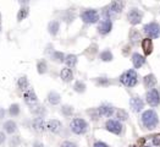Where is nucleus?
I'll return each mask as SVG.
<instances>
[{"mask_svg":"<svg viewBox=\"0 0 160 147\" xmlns=\"http://www.w3.org/2000/svg\"><path fill=\"white\" fill-rule=\"evenodd\" d=\"M141 121L143 124V126L146 129H155L159 124V118H158V114L154 111V110L149 109L146 110L143 114H142V118H141Z\"/></svg>","mask_w":160,"mask_h":147,"instance_id":"f257e3e1","label":"nucleus"},{"mask_svg":"<svg viewBox=\"0 0 160 147\" xmlns=\"http://www.w3.org/2000/svg\"><path fill=\"white\" fill-rule=\"evenodd\" d=\"M70 128L72 130V132H75L76 135H83L87 132L88 130V124L84 119H81V118H75L71 124H70Z\"/></svg>","mask_w":160,"mask_h":147,"instance_id":"f03ea898","label":"nucleus"},{"mask_svg":"<svg viewBox=\"0 0 160 147\" xmlns=\"http://www.w3.org/2000/svg\"><path fill=\"white\" fill-rule=\"evenodd\" d=\"M120 81L126 86V87H133L138 82V76L134 70H127L120 76Z\"/></svg>","mask_w":160,"mask_h":147,"instance_id":"7ed1b4c3","label":"nucleus"},{"mask_svg":"<svg viewBox=\"0 0 160 147\" xmlns=\"http://www.w3.org/2000/svg\"><path fill=\"white\" fill-rule=\"evenodd\" d=\"M143 32L148 36V38H159L160 37V25L157 22L147 23L143 27Z\"/></svg>","mask_w":160,"mask_h":147,"instance_id":"20e7f679","label":"nucleus"},{"mask_svg":"<svg viewBox=\"0 0 160 147\" xmlns=\"http://www.w3.org/2000/svg\"><path fill=\"white\" fill-rule=\"evenodd\" d=\"M124 6H125V2H122V1H121V2H120V1H113V2L110 4V6H109V10H106V11L104 12V15L106 16L105 19H110L111 16L120 14V12L122 11Z\"/></svg>","mask_w":160,"mask_h":147,"instance_id":"39448f33","label":"nucleus"},{"mask_svg":"<svg viewBox=\"0 0 160 147\" xmlns=\"http://www.w3.org/2000/svg\"><path fill=\"white\" fill-rule=\"evenodd\" d=\"M146 98L150 107H158L160 104V92L157 88H152L150 91H148Z\"/></svg>","mask_w":160,"mask_h":147,"instance_id":"423d86ee","label":"nucleus"},{"mask_svg":"<svg viewBox=\"0 0 160 147\" xmlns=\"http://www.w3.org/2000/svg\"><path fill=\"white\" fill-rule=\"evenodd\" d=\"M143 19V12L139 9H131L127 14V20L131 25H138Z\"/></svg>","mask_w":160,"mask_h":147,"instance_id":"0eeeda50","label":"nucleus"},{"mask_svg":"<svg viewBox=\"0 0 160 147\" xmlns=\"http://www.w3.org/2000/svg\"><path fill=\"white\" fill-rule=\"evenodd\" d=\"M81 19L84 23H96L99 20V14L96 10H86L81 14Z\"/></svg>","mask_w":160,"mask_h":147,"instance_id":"6e6552de","label":"nucleus"},{"mask_svg":"<svg viewBox=\"0 0 160 147\" xmlns=\"http://www.w3.org/2000/svg\"><path fill=\"white\" fill-rule=\"evenodd\" d=\"M105 128H106L108 131H110L113 134H116V135H120L121 131H122V125L117 120H108L106 124H105Z\"/></svg>","mask_w":160,"mask_h":147,"instance_id":"1a4fd4ad","label":"nucleus"},{"mask_svg":"<svg viewBox=\"0 0 160 147\" xmlns=\"http://www.w3.org/2000/svg\"><path fill=\"white\" fill-rule=\"evenodd\" d=\"M113 28V22L110 19H104L103 21H100V23L98 25V32L100 35H108Z\"/></svg>","mask_w":160,"mask_h":147,"instance_id":"9d476101","label":"nucleus"},{"mask_svg":"<svg viewBox=\"0 0 160 147\" xmlns=\"http://www.w3.org/2000/svg\"><path fill=\"white\" fill-rule=\"evenodd\" d=\"M129 106H131V108H132L133 111L138 113V111H141V110L143 109L144 102H143L142 98H139V97H132L131 101H129Z\"/></svg>","mask_w":160,"mask_h":147,"instance_id":"9b49d317","label":"nucleus"},{"mask_svg":"<svg viewBox=\"0 0 160 147\" xmlns=\"http://www.w3.org/2000/svg\"><path fill=\"white\" fill-rule=\"evenodd\" d=\"M61 128H63V124H61L59 120H56V119L49 120V121L47 123V129H48L50 132L56 134V132H59V131L61 130Z\"/></svg>","mask_w":160,"mask_h":147,"instance_id":"f8f14e48","label":"nucleus"},{"mask_svg":"<svg viewBox=\"0 0 160 147\" xmlns=\"http://www.w3.org/2000/svg\"><path fill=\"white\" fill-rule=\"evenodd\" d=\"M132 63H133V66H134L136 69H139L141 66L144 65L146 58H144L143 55H141L139 53H134V54L132 55Z\"/></svg>","mask_w":160,"mask_h":147,"instance_id":"ddd939ff","label":"nucleus"},{"mask_svg":"<svg viewBox=\"0 0 160 147\" xmlns=\"http://www.w3.org/2000/svg\"><path fill=\"white\" fill-rule=\"evenodd\" d=\"M33 128L35 131L38 132H43L45 129H47V123L44 121L43 118H35L33 120Z\"/></svg>","mask_w":160,"mask_h":147,"instance_id":"4468645a","label":"nucleus"},{"mask_svg":"<svg viewBox=\"0 0 160 147\" xmlns=\"http://www.w3.org/2000/svg\"><path fill=\"white\" fill-rule=\"evenodd\" d=\"M23 98H25V102L27 103V104H30V106H33V104H35L37 103V94H35V92L33 91V90H28L25 94H23Z\"/></svg>","mask_w":160,"mask_h":147,"instance_id":"2eb2a0df","label":"nucleus"},{"mask_svg":"<svg viewBox=\"0 0 160 147\" xmlns=\"http://www.w3.org/2000/svg\"><path fill=\"white\" fill-rule=\"evenodd\" d=\"M142 48H143V52H144L146 55L152 54V52H153V42H152V39H149V38L143 39L142 40Z\"/></svg>","mask_w":160,"mask_h":147,"instance_id":"dca6fc26","label":"nucleus"},{"mask_svg":"<svg viewBox=\"0 0 160 147\" xmlns=\"http://www.w3.org/2000/svg\"><path fill=\"white\" fill-rule=\"evenodd\" d=\"M98 113L100 115H104V116H111L114 114V108L109 104H103L98 108Z\"/></svg>","mask_w":160,"mask_h":147,"instance_id":"f3484780","label":"nucleus"},{"mask_svg":"<svg viewBox=\"0 0 160 147\" xmlns=\"http://www.w3.org/2000/svg\"><path fill=\"white\" fill-rule=\"evenodd\" d=\"M143 82H144V86L147 88H152V87H154L157 85V78H155V76L153 74H149V75H147L144 77Z\"/></svg>","mask_w":160,"mask_h":147,"instance_id":"a211bd4d","label":"nucleus"},{"mask_svg":"<svg viewBox=\"0 0 160 147\" xmlns=\"http://www.w3.org/2000/svg\"><path fill=\"white\" fill-rule=\"evenodd\" d=\"M4 130H5L7 134H14V132H16V130H17V125H16L15 121L7 120V121L4 123Z\"/></svg>","mask_w":160,"mask_h":147,"instance_id":"6ab92c4d","label":"nucleus"},{"mask_svg":"<svg viewBox=\"0 0 160 147\" xmlns=\"http://www.w3.org/2000/svg\"><path fill=\"white\" fill-rule=\"evenodd\" d=\"M60 101H61V97H60L59 93H56V92H50V93L48 94V102H49L50 104L56 106V104L60 103Z\"/></svg>","mask_w":160,"mask_h":147,"instance_id":"aec40b11","label":"nucleus"},{"mask_svg":"<svg viewBox=\"0 0 160 147\" xmlns=\"http://www.w3.org/2000/svg\"><path fill=\"white\" fill-rule=\"evenodd\" d=\"M60 77H61V80L65 81V82H70L73 78V74H72V71L68 68H64L61 70V73H60Z\"/></svg>","mask_w":160,"mask_h":147,"instance_id":"412c9836","label":"nucleus"},{"mask_svg":"<svg viewBox=\"0 0 160 147\" xmlns=\"http://www.w3.org/2000/svg\"><path fill=\"white\" fill-rule=\"evenodd\" d=\"M59 28H60V25H59L58 21H51L49 23V26H48V31H49V33L51 36H55L59 32Z\"/></svg>","mask_w":160,"mask_h":147,"instance_id":"4be33fe9","label":"nucleus"},{"mask_svg":"<svg viewBox=\"0 0 160 147\" xmlns=\"http://www.w3.org/2000/svg\"><path fill=\"white\" fill-rule=\"evenodd\" d=\"M28 12H30L28 6H22V7L20 9L18 14H17V21H18V22H21L22 20H25V19L28 16Z\"/></svg>","mask_w":160,"mask_h":147,"instance_id":"5701e85b","label":"nucleus"},{"mask_svg":"<svg viewBox=\"0 0 160 147\" xmlns=\"http://www.w3.org/2000/svg\"><path fill=\"white\" fill-rule=\"evenodd\" d=\"M65 63H66L67 68H75L76 64H77V57L73 55V54H70L65 58Z\"/></svg>","mask_w":160,"mask_h":147,"instance_id":"b1692460","label":"nucleus"},{"mask_svg":"<svg viewBox=\"0 0 160 147\" xmlns=\"http://www.w3.org/2000/svg\"><path fill=\"white\" fill-rule=\"evenodd\" d=\"M31 111H32L33 114H35V115H38V116H42L44 113H45V109H44V107H42V106H38V104H33L31 106Z\"/></svg>","mask_w":160,"mask_h":147,"instance_id":"393cba45","label":"nucleus"},{"mask_svg":"<svg viewBox=\"0 0 160 147\" xmlns=\"http://www.w3.org/2000/svg\"><path fill=\"white\" fill-rule=\"evenodd\" d=\"M17 86H18V88H20L21 91L27 90V88H28V80H27V77H26V76L20 77V78H18V82H17Z\"/></svg>","mask_w":160,"mask_h":147,"instance_id":"a878e982","label":"nucleus"},{"mask_svg":"<svg viewBox=\"0 0 160 147\" xmlns=\"http://www.w3.org/2000/svg\"><path fill=\"white\" fill-rule=\"evenodd\" d=\"M100 59L103 61H111L113 60V54L110 50H104L100 53Z\"/></svg>","mask_w":160,"mask_h":147,"instance_id":"bb28decb","label":"nucleus"},{"mask_svg":"<svg viewBox=\"0 0 160 147\" xmlns=\"http://www.w3.org/2000/svg\"><path fill=\"white\" fill-rule=\"evenodd\" d=\"M51 58H53V60H55L56 63H63L65 61V57L64 53H61V52H55L53 55H51Z\"/></svg>","mask_w":160,"mask_h":147,"instance_id":"cd10ccee","label":"nucleus"},{"mask_svg":"<svg viewBox=\"0 0 160 147\" xmlns=\"http://www.w3.org/2000/svg\"><path fill=\"white\" fill-rule=\"evenodd\" d=\"M73 88H75V91H76V92H78V93H83V92L86 91V85H84V82L77 81V82L75 83Z\"/></svg>","mask_w":160,"mask_h":147,"instance_id":"c85d7f7f","label":"nucleus"},{"mask_svg":"<svg viewBox=\"0 0 160 147\" xmlns=\"http://www.w3.org/2000/svg\"><path fill=\"white\" fill-rule=\"evenodd\" d=\"M37 69H38V73L39 74H45L47 73L48 66H47L45 60H40V61H38V64H37Z\"/></svg>","mask_w":160,"mask_h":147,"instance_id":"c756f323","label":"nucleus"},{"mask_svg":"<svg viewBox=\"0 0 160 147\" xmlns=\"http://www.w3.org/2000/svg\"><path fill=\"white\" fill-rule=\"evenodd\" d=\"M9 114L12 115V116L18 115V114H20V106L16 104V103L12 104V106H10V108H9Z\"/></svg>","mask_w":160,"mask_h":147,"instance_id":"7c9ffc66","label":"nucleus"},{"mask_svg":"<svg viewBox=\"0 0 160 147\" xmlns=\"http://www.w3.org/2000/svg\"><path fill=\"white\" fill-rule=\"evenodd\" d=\"M129 39H131L132 43H137V42H139V39H141V35H139L137 31H132L131 35H129Z\"/></svg>","mask_w":160,"mask_h":147,"instance_id":"2f4dec72","label":"nucleus"},{"mask_svg":"<svg viewBox=\"0 0 160 147\" xmlns=\"http://www.w3.org/2000/svg\"><path fill=\"white\" fill-rule=\"evenodd\" d=\"M61 113L64 114L65 116H70V115L73 113V108H72L71 106H64V107L61 108Z\"/></svg>","mask_w":160,"mask_h":147,"instance_id":"473e14b6","label":"nucleus"},{"mask_svg":"<svg viewBox=\"0 0 160 147\" xmlns=\"http://www.w3.org/2000/svg\"><path fill=\"white\" fill-rule=\"evenodd\" d=\"M117 118H119L120 120H127L128 115L125 110L120 109V110H117Z\"/></svg>","mask_w":160,"mask_h":147,"instance_id":"72a5a7b5","label":"nucleus"},{"mask_svg":"<svg viewBox=\"0 0 160 147\" xmlns=\"http://www.w3.org/2000/svg\"><path fill=\"white\" fill-rule=\"evenodd\" d=\"M18 144H20V139H18V136H14V137L10 140V147L18 146Z\"/></svg>","mask_w":160,"mask_h":147,"instance_id":"f704fd0d","label":"nucleus"},{"mask_svg":"<svg viewBox=\"0 0 160 147\" xmlns=\"http://www.w3.org/2000/svg\"><path fill=\"white\" fill-rule=\"evenodd\" d=\"M153 145H154V146H160V134L155 135V136L153 137Z\"/></svg>","mask_w":160,"mask_h":147,"instance_id":"c9c22d12","label":"nucleus"},{"mask_svg":"<svg viewBox=\"0 0 160 147\" xmlns=\"http://www.w3.org/2000/svg\"><path fill=\"white\" fill-rule=\"evenodd\" d=\"M61 147H77V145L71 142V141H65V142L61 144Z\"/></svg>","mask_w":160,"mask_h":147,"instance_id":"e433bc0d","label":"nucleus"},{"mask_svg":"<svg viewBox=\"0 0 160 147\" xmlns=\"http://www.w3.org/2000/svg\"><path fill=\"white\" fill-rule=\"evenodd\" d=\"M96 82H98L99 85H103V86H105V85H108V83H109V81H108L105 77H101V78H99Z\"/></svg>","mask_w":160,"mask_h":147,"instance_id":"4c0bfd02","label":"nucleus"},{"mask_svg":"<svg viewBox=\"0 0 160 147\" xmlns=\"http://www.w3.org/2000/svg\"><path fill=\"white\" fill-rule=\"evenodd\" d=\"M93 147H109L105 142H101V141H96V144L93 145Z\"/></svg>","mask_w":160,"mask_h":147,"instance_id":"58836bf2","label":"nucleus"},{"mask_svg":"<svg viewBox=\"0 0 160 147\" xmlns=\"http://www.w3.org/2000/svg\"><path fill=\"white\" fill-rule=\"evenodd\" d=\"M5 140H6V136H5V134H4L2 131H0V145H2V144L5 142Z\"/></svg>","mask_w":160,"mask_h":147,"instance_id":"ea45409f","label":"nucleus"},{"mask_svg":"<svg viewBox=\"0 0 160 147\" xmlns=\"http://www.w3.org/2000/svg\"><path fill=\"white\" fill-rule=\"evenodd\" d=\"M4 115H5V110L2 109V108H0V119H2Z\"/></svg>","mask_w":160,"mask_h":147,"instance_id":"a19ab883","label":"nucleus"},{"mask_svg":"<svg viewBox=\"0 0 160 147\" xmlns=\"http://www.w3.org/2000/svg\"><path fill=\"white\" fill-rule=\"evenodd\" d=\"M35 146H38V147H43V145H40V144H35Z\"/></svg>","mask_w":160,"mask_h":147,"instance_id":"79ce46f5","label":"nucleus"},{"mask_svg":"<svg viewBox=\"0 0 160 147\" xmlns=\"http://www.w3.org/2000/svg\"><path fill=\"white\" fill-rule=\"evenodd\" d=\"M0 31H1V16H0Z\"/></svg>","mask_w":160,"mask_h":147,"instance_id":"37998d69","label":"nucleus"},{"mask_svg":"<svg viewBox=\"0 0 160 147\" xmlns=\"http://www.w3.org/2000/svg\"><path fill=\"white\" fill-rule=\"evenodd\" d=\"M144 147H149V146H144Z\"/></svg>","mask_w":160,"mask_h":147,"instance_id":"c03bdc74","label":"nucleus"},{"mask_svg":"<svg viewBox=\"0 0 160 147\" xmlns=\"http://www.w3.org/2000/svg\"><path fill=\"white\" fill-rule=\"evenodd\" d=\"M131 147H134V146H131Z\"/></svg>","mask_w":160,"mask_h":147,"instance_id":"a18cd8bd","label":"nucleus"}]
</instances>
